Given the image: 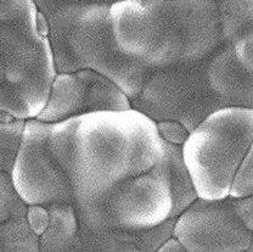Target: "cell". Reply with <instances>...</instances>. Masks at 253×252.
Instances as JSON below:
<instances>
[{"mask_svg": "<svg viewBox=\"0 0 253 252\" xmlns=\"http://www.w3.org/2000/svg\"><path fill=\"white\" fill-rule=\"evenodd\" d=\"M49 143L70 177L75 206L149 172L166 155L156 122L135 109L91 112L52 123Z\"/></svg>", "mask_w": 253, "mask_h": 252, "instance_id": "obj_1", "label": "cell"}, {"mask_svg": "<svg viewBox=\"0 0 253 252\" xmlns=\"http://www.w3.org/2000/svg\"><path fill=\"white\" fill-rule=\"evenodd\" d=\"M110 15L121 50L150 71L207 59L225 44L215 0H120Z\"/></svg>", "mask_w": 253, "mask_h": 252, "instance_id": "obj_2", "label": "cell"}, {"mask_svg": "<svg viewBox=\"0 0 253 252\" xmlns=\"http://www.w3.org/2000/svg\"><path fill=\"white\" fill-rule=\"evenodd\" d=\"M47 18L57 72L94 70L135 99L150 70L120 49L111 22V4L97 0H34Z\"/></svg>", "mask_w": 253, "mask_h": 252, "instance_id": "obj_3", "label": "cell"}, {"mask_svg": "<svg viewBox=\"0 0 253 252\" xmlns=\"http://www.w3.org/2000/svg\"><path fill=\"white\" fill-rule=\"evenodd\" d=\"M34 0H0V110L22 120L37 118L57 75L49 37L37 26Z\"/></svg>", "mask_w": 253, "mask_h": 252, "instance_id": "obj_4", "label": "cell"}, {"mask_svg": "<svg viewBox=\"0 0 253 252\" xmlns=\"http://www.w3.org/2000/svg\"><path fill=\"white\" fill-rule=\"evenodd\" d=\"M253 141V110L226 106L206 117L181 146L197 195H230L235 175Z\"/></svg>", "mask_w": 253, "mask_h": 252, "instance_id": "obj_5", "label": "cell"}, {"mask_svg": "<svg viewBox=\"0 0 253 252\" xmlns=\"http://www.w3.org/2000/svg\"><path fill=\"white\" fill-rule=\"evenodd\" d=\"M76 209L79 225L88 229L116 228L134 232L170 219L172 194L165 157L149 172L123 180Z\"/></svg>", "mask_w": 253, "mask_h": 252, "instance_id": "obj_6", "label": "cell"}, {"mask_svg": "<svg viewBox=\"0 0 253 252\" xmlns=\"http://www.w3.org/2000/svg\"><path fill=\"white\" fill-rule=\"evenodd\" d=\"M210 57L150 71L133 109L158 122L180 121L191 132L206 117L226 107L208 81Z\"/></svg>", "mask_w": 253, "mask_h": 252, "instance_id": "obj_7", "label": "cell"}, {"mask_svg": "<svg viewBox=\"0 0 253 252\" xmlns=\"http://www.w3.org/2000/svg\"><path fill=\"white\" fill-rule=\"evenodd\" d=\"M51 125L37 118L26 121L22 145L11 178L28 205L75 204L70 177L50 146Z\"/></svg>", "mask_w": 253, "mask_h": 252, "instance_id": "obj_8", "label": "cell"}, {"mask_svg": "<svg viewBox=\"0 0 253 252\" xmlns=\"http://www.w3.org/2000/svg\"><path fill=\"white\" fill-rule=\"evenodd\" d=\"M175 235L189 252H246L252 245L250 232L233 209V198H199L175 218Z\"/></svg>", "mask_w": 253, "mask_h": 252, "instance_id": "obj_9", "label": "cell"}, {"mask_svg": "<svg viewBox=\"0 0 253 252\" xmlns=\"http://www.w3.org/2000/svg\"><path fill=\"white\" fill-rule=\"evenodd\" d=\"M133 109L125 91L106 76L94 70L57 72L49 100L37 120L57 123L97 111Z\"/></svg>", "mask_w": 253, "mask_h": 252, "instance_id": "obj_10", "label": "cell"}, {"mask_svg": "<svg viewBox=\"0 0 253 252\" xmlns=\"http://www.w3.org/2000/svg\"><path fill=\"white\" fill-rule=\"evenodd\" d=\"M175 219L145 230L88 229L79 225L72 252H155L173 235Z\"/></svg>", "mask_w": 253, "mask_h": 252, "instance_id": "obj_11", "label": "cell"}, {"mask_svg": "<svg viewBox=\"0 0 253 252\" xmlns=\"http://www.w3.org/2000/svg\"><path fill=\"white\" fill-rule=\"evenodd\" d=\"M207 73L212 89L228 106L253 110V76L240 64L231 44L213 52Z\"/></svg>", "mask_w": 253, "mask_h": 252, "instance_id": "obj_12", "label": "cell"}, {"mask_svg": "<svg viewBox=\"0 0 253 252\" xmlns=\"http://www.w3.org/2000/svg\"><path fill=\"white\" fill-rule=\"evenodd\" d=\"M50 222L41 235L42 252H72L79 232L78 212L75 204L56 202L47 205Z\"/></svg>", "mask_w": 253, "mask_h": 252, "instance_id": "obj_13", "label": "cell"}, {"mask_svg": "<svg viewBox=\"0 0 253 252\" xmlns=\"http://www.w3.org/2000/svg\"><path fill=\"white\" fill-rule=\"evenodd\" d=\"M165 162L172 194V211L169 218L175 219L192 202L199 199V195L184 161L181 146L165 141Z\"/></svg>", "mask_w": 253, "mask_h": 252, "instance_id": "obj_14", "label": "cell"}, {"mask_svg": "<svg viewBox=\"0 0 253 252\" xmlns=\"http://www.w3.org/2000/svg\"><path fill=\"white\" fill-rule=\"evenodd\" d=\"M223 43L231 44L253 32V0H215Z\"/></svg>", "mask_w": 253, "mask_h": 252, "instance_id": "obj_15", "label": "cell"}, {"mask_svg": "<svg viewBox=\"0 0 253 252\" xmlns=\"http://www.w3.org/2000/svg\"><path fill=\"white\" fill-rule=\"evenodd\" d=\"M41 236L31 228L26 217L0 223V252H39Z\"/></svg>", "mask_w": 253, "mask_h": 252, "instance_id": "obj_16", "label": "cell"}, {"mask_svg": "<svg viewBox=\"0 0 253 252\" xmlns=\"http://www.w3.org/2000/svg\"><path fill=\"white\" fill-rule=\"evenodd\" d=\"M26 121L16 118L10 123H0V170L11 174L22 145Z\"/></svg>", "mask_w": 253, "mask_h": 252, "instance_id": "obj_17", "label": "cell"}, {"mask_svg": "<svg viewBox=\"0 0 253 252\" xmlns=\"http://www.w3.org/2000/svg\"><path fill=\"white\" fill-rule=\"evenodd\" d=\"M27 210L28 204L16 189L11 174L0 170V223L26 217Z\"/></svg>", "mask_w": 253, "mask_h": 252, "instance_id": "obj_18", "label": "cell"}, {"mask_svg": "<svg viewBox=\"0 0 253 252\" xmlns=\"http://www.w3.org/2000/svg\"><path fill=\"white\" fill-rule=\"evenodd\" d=\"M253 195V141L237 170L230 190V196L242 198Z\"/></svg>", "mask_w": 253, "mask_h": 252, "instance_id": "obj_19", "label": "cell"}, {"mask_svg": "<svg viewBox=\"0 0 253 252\" xmlns=\"http://www.w3.org/2000/svg\"><path fill=\"white\" fill-rule=\"evenodd\" d=\"M157 130L160 136L166 143L173 144V145L183 146L184 143L188 140L190 130L180 121L176 120H165L156 122Z\"/></svg>", "mask_w": 253, "mask_h": 252, "instance_id": "obj_20", "label": "cell"}, {"mask_svg": "<svg viewBox=\"0 0 253 252\" xmlns=\"http://www.w3.org/2000/svg\"><path fill=\"white\" fill-rule=\"evenodd\" d=\"M26 218H27L31 228L37 235H43L50 222V213L47 206H44V205H28Z\"/></svg>", "mask_w": 253, "mask_h": 252, "instance_id": "obj_21", "label": "cell"}, {"mask_svg": "<svg viewBox=\"0 0 253 252\" xmlns=\"http://www.w3.org/2000/svg\"><path fill=\"white\" fill-rule=\"evenodd\" d=\"M235 55L245 70L253 76V32L233 44Z\"/></svg>", "mask_w": 253, "mask_h": 252, "instance_id": "obj_22", "label": "cell"}, {"mask_svg": "<svg viewBox=\"0 0 253 252\" xmlns=\"http://www.w3.org/2000/svg\"><path fill=\"white\" fill-rule=\"evenodd\" d=\"M233 209L242 224L253 233V195L233 198Z\"/></svg>", "mask_w": 253, "mask_h": 252, "instance_id": "obj_23", "label": "cell"}, {"mask_svg": "<svg viewBox=\"0 0 253 252\" xmlns=\"http://www.w3.org/2000/svg\"><path fill=\"white\" fill-rule=\"evenodd\" d=\"M160 252H186L184 244L175 235L169 236L158 249Z\"/></svg>", "mask_w": 253, "mask_h": 252, "instance_id": "obj_24", "label": "cell"}, {"mask_svg": "<svg viewBox=\"0 0 253 252\" xmlns=\"http://www.w3.org/2000/svg\"><path fill=\"white\" fill-rule=\"evenodd\" d=\"M16 118L17 117H15L14 115L10 114V112L0 110V123H10V122H12V121H15Z\"/></svg>", "mask_w": 253, "mask_h": 252, "instance_id": "obj_25", "label": "cell"}, {"mask_svg": "<svg viewBox=\"0 0 253 252\" xmlns=\"http://www.w3.org/2000/svg\"><path fill=\"white\" fill-rule=\"evenodd\" d=\"M97 1L106 2V4H111V5H112L113 2H116V1H120V0H97Z\"/></svg>", "mask_w": 253, "mask_h": 252, "instance_id": "obj_26", "label": "cell"}, {"mask_svg": "<svg viewBox=\"0 0 253 252\" xmlns=\"http://www.w3.org/2000/svg\"><path fill=\"white\" fill-rule=\"evenodd\" d=\"M249 252H253V240H252V245H251V248H250Z\"/></svg>", "mask_w": 253, "mask_h": 252, "instance_id": "obj_27", "label": "cell"}]
</instances>
